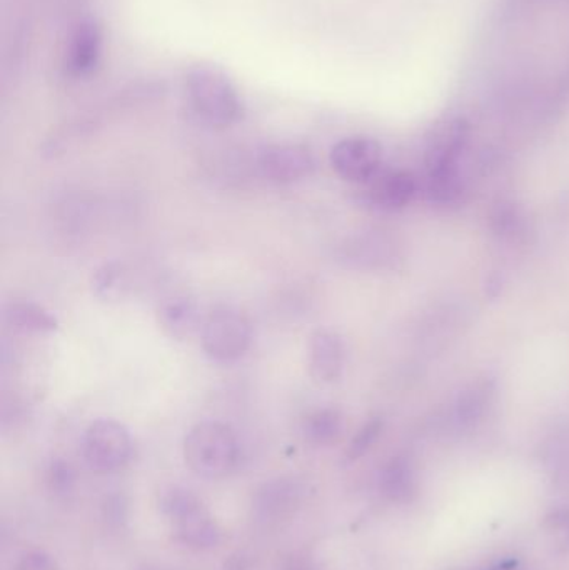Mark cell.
I'll use <instances>...</instances> for the list:
<instances>
[{
    "instance_id": "obj_8",
    "label": "cell",
    "mask_w": 569,
    "mask_h": 570,
    "mask_svg": "<svg viewBox=\"0 0 569 570\" xmlns=\"http://www.w3.org/2000/svg\"><path fill=\"white\" fill-rule=\"evenodd\" d=\"M305 494H308V488L301 479H271L254 492V517L265 524L288 518L302 504Z\"/></svg>"
},
{
    "instance_id": "obj_6",
    "label": "cell",
    "mask_w": 569,
    "mask_h": 570,
    "mask_svg": "<svg viewBox=\"0 0 569 570\" xmlns=\"http://www.w3.org/2000/svg\"><path fill=\"white\" fill-rule=\"evenodd\" d=\"M331 166L349 182H368L381 169L382 149L368 137H349L337 142L331 150Z\"/></svg>"
},
{
    "instance_id": "obj_1",
    "label": "cell",
    "mask_w": 569,
    "mask_h": 570,
    "mask_svg": "<svg viewBox=\"0 0 569 570\" xmlns=\"http://www.w3.org/2000/svg\"><path fill=\"white\" fill-rule=\"evenodd\" d=\"M186 92L196 114L211 127H231L243 118L239 92L217 67L208 64L192 66L186 74Z\"/></svg>"
},
{
    "instance_id": "obj_26",
    "label": "cell",
    "mask_w": 569,
    "mask_h": 570,
    "mask_svg": "<svg viewBox=\"0 0 569 570\" xmlns=\"http://www.w3.org/2000/svg\"><path fill=\"white\" fill-rule=\"evenodd\" d=\"M279 570H317L316 566H314L313 560L308 559L304 556H294L288 557V559L282 560L281 567Z\"/></svg>"
},
{
    "instance_id": "obj_10",
    "label": "cell",
    "mask_w": 569,
    "mask_h": 570,
    "mask_svg": "<svg viewBox=\"0 0 569 570\" xmlns=\"http://www.w3.org/2000/svg\"><path fill=\"white\" fill-rule=\"evenodd\" d=\"M344 347L331 331L314 332L308 346V369L317 384H333L343 373Z\"/></svg>"
},
{
    "instance_id": "obj_22",
    "label": "cell",
    "mask_w": 569,
    "mask_h": 570,
    "mask_svg": "<svg viewBox=\"0 0 569 570\" xmlns=\"http://www.w3.org/2000/svg\"><path fill=\"white\" fill-rule=\"evenodd\" d=\"M15 570H59V567L44 550H27L22 554Z\"/></svg>"
},
{
    "instance_id": "obj_7",
    "label": "cell",
    "mask_w": 569,
    "mask_h": 570,
    "mask_svg": "<svg viewBox=\"0 0 569 570\" xmlns=\"http://www.w3.org/2000/svg\"><path fill=\"white\" fill-rule=\"evenodd\" d=\"M102 31L92 19L80 21L70 32L63 57V72L67 79L83 80L98 69L102 57Z\"/></svg>"
},
{
    "instance_id": "obj_16",
    "label": "cell",
    "mask_w": 569,
    "mask_h": 570,
    "mask_svg": "<svg viewBox=\"0 0 569 570\" xmlns=\"http://www.w3.org/2000/svg\"><path fill=\"white\" fill-rule=\"evenodd\" d=\"M5 317L12 327L32 334H51L59 327V322L49 311L29 302H14L9 305Z\"/></svg>"
},
{
    "instance_id": "obj_2",
    "label": "cell",
    "mask_w": 569,
    "mask_h": 570,
    "mask_svg": "<svg viewBox=\"0 0 569 570\" xmlns=\"http://www.w3.org/2000/svg\"><path fill=\"white\" fill-rule=\"evenodd\" d=\"M185 459L201 478H226L239 460L236 434L223 422H199L186 436Z\"/></svg>"
},
{
    "instance_id": "obj_24",
    "label": "cell",
    "mask_w": 569,
    "mask_h": 570,
    "mask_svg": "<svg viewBox=\"0 0 569 570\" xmlns=\"http://www.w3.org/2000/svg\"><path fill=\"white\" fill-rule=\"evenodd\" d=\"M548 526L555 536L569 540V508L555 512V514L548 518Z\"/></svg>"
},
{
    "instance_id": "obj_3",
    "label": "cell",
    "mask_w": 569,
    "mask_h": 570,
    "mask_svg": "<svg viewBox=\"0 0 569 570\" xmlns=\"http://www.w3.org/2000/svg\"><path fill=\"white\" fill-rule=\"evenodd\" d=\"M160 511L169 518L176 536L191 549L208 550L221 543V529L201 499L181 485H170L160 494Z\"/></svg>"
},
{
    "instance_id": "obj_17",
    "label": "cell",
    "mask_w": 569,
    "mask_h": 570,
    "mask_svg": "<svg viewBox=\"0 0 569 570\" xmlns=\"http://www.w3.org/2000/svg\"><path fill=\"white\" fill-rule=\"evenodd\" d=\"M305 440L314 446L333 444L343 433V415L337 409H320L305 417L302 424Z\"/></svg>"
},
{
    "instance_id": "obj_27",
    "label": "cell",
    "mask_w": 569,
    "mask_h": 570,
    "mask_svg": "<svg viewBox=\"0 0 569 570\" xmlns=\"http://www.w3.org/2000/svg\"><path fill=\"white\" fill-rule=\"evenodd\" d=\"M140 570H176V569H170V567H166V566H157V563H147V566L141 567Z\"/></svg>"
},
{
    "instance_id": "obj_11",
    "label": "cell",
    "mask_w": 569,
    "mask_h": 570,
    "mask_svg": "<svg viewBox=\"0 0 569 570\" xmlns=\"http://www.w3.org/2000/svg\"><path fill=\"white\" fill-rule=\"evenodd\" d=\"M468 141V125L465 121L449 122L446 127L437 132L427 150V169L431 176L456 172V163L465 149Z\"/></svg>"
},
{
    "instance_id": "obj_9",
    "label": "cell",
    "mask_w": 569,
    "mask_h": 570,
    "mask_svg": "<svg viewBox=\"0 0 569 570\" xmlns=\"http://www.w3.org/2000/svg\"><path fill=\"white\" fill-rule=\"evenodd\" d=\"M257 167L272 182L292 183L313 176L316 160L310 149L298 144H275L260 150Z\"/></svg>"
},
{
    "instance_id": "obj_14",
    "label": "cell",
    "mask_w": 569,
    "mask_h": 570,
    "mask_svg": "<svg viewBox=\"0 0 569 570\" xmlns=\"http://www.w3.org/2000/svg\"><path fill=\"white\" fill-rule=\"evenodd\" d=\"M381 491L394 502H406L416 492V476L413 466L404 457L389 460L381 472Z\"/></svg>"
},
{
    "instance_id": "obj_15",
    "label": "cell",
    "mask_w": 569,
    "mask_h": 570,
    "mask_svg": "<svg viewBox=\"0 0 569 570\" xmlns=\"http://www.w3.org/2000/svg\"><path fill=\"white\" fill-rule=\"evenodd\" d=\"M343 259L356 267H382L391 260L389 244L376 235H365L343 246Z\"/></svg>"
},
{
    "instance_id": "obj_13",
    "label": "cell",
    "mask_w": 569,
    "mask_h": 570,
    "mask_svg": "<svg viewBox=\"0 0 569 570\" xmlns=\"http://www.w3.org/2000/svg\"><path fill=\"white\" fill-rule=\"evenodd\" d=\"M371 189H369V199L372 204L381 209H401L410 204L413 199L416 183L413 176L408 172H389L384 176H376Z\"/></svg>"
},
{
    "instance_id": "obj_19",
    "label": "cell",
    "mask_w": 569,
    "mask_h": 570,
    "mask_svg": "<svg viewBox=\"0 0 569 570\" xmlns=\"http://www.w3.org/2000/svg\"><path fill=\"white\" fill-rule=\"evenodd\" d=\"M493 395V384L491 382H479L471 385L465 394L459 398L456 415L461 424H472L478 418L483 417Z\"/></svg>"
},
{
    "instance_id": "obj_18",
    "label": "cell",
    "mask_w": 569,
    "mask_h": 570,
    "mask_svg": "<svg viewBox=\"0 0 569 570\" xmlns=\"http://www.w3.org/2000/svg\"><path fill=\"white\" fill-rule=\"evenodd\" d=\"M92 289L96 295L105 301H118L127 289V273L119 262H108L96 270L92 277Z\"/></svg>"
},
{
    "instance_id": "obj_21",
    "label": "cell",
    "mask_w": 569,
    "mask_h": 570,
    "mask_svg": "<svg viewBox=\"0 0 569 570\" xmlns=\"http://www.w3.org/2000/svg\"><path fill=\"white\" fill-rule=\"evenodd\" d=\"M47 484L56 495H67L76 484V472L64 459H54L47 469Z\"/></svg>"
},
{
    "instance_id": "obj_25",
    "label": "cell",
    "mask_w": 569,
    "mask_h": 570,
    "mask_svg": "<svg viewBox=\"0 0 569 570\" xmlns=\"http://www.w3.org/2000/svg\"><path fill=\"white\" fill-rule=\"evenodd\" d=\"M105 518L112 524H121L125 518V502L124 499L114 495L109 498L104 505Z\"/></svg>"
},
{
    "instance_id": "obj_23",
    "label": "cell",
    "mask_w": 569,
    "mask_h": 570,
    "mask_svg": "<svg viewBox=\"0 0 569 570\" xmlns=\"http://www.w3.org/2000/svg\"><path fill=\"white\" fill-rule=\"evenodd\" d=\"M494 228L497 232L503 235H516L521 231V217L517 214L516 209L513 208H501L500 211L494 214L493 219Z\"/></svg>"
},
{
    "instance_id": "obj_5",
    "label": "cell",
    "mask_w": 569,
    "mask_h": 570,
    "mask_svg": "<svg viewBox=\"0 0 569 570\" xmlns=\"http://www.w3.org/2000/svg\"><path fill=\"white\" fill-rule=\"evenodd\" d=\"M133 439L127 427L112 418H99L87 427L82 437V456L96 472L111 473L131 459Z\"/></svg>"
},
{
    "instance_id": "obj_12",
    "label": "cell",
    "mask_w": 569,
    "mask_h": 570,
    "mask_svg": "<svg viewBox=\"0 0 569 570\" xmlns=\"http://www.w3.org/2000/svg\"><path fill=\"white\" fill-rule=\"evenodd\" d=\"M157 322L164 334L174 340H186L194 336L201 322V309L194 299L172 298L160 304Z\"/></svg>"
},
{
    "instance_id": "obj_20",
    "label": "cell",
    "mask_w": 569,
    "mask_h": 570,
    "mask_svg": "<svg viewBox=\"0 0 569 570\" xmlns=\"http://www.w3.org/2000/svg\"><path fill=\"white\" fill-rule=\"evenodd\" d=\"M382 431V418L375 417L371 421L366 422L362 425L361 431L353 437L352 444L347 447L346 450V459L347 460H356L359 457L365 456L369 449H371L372 444L378 440L379 434Z\"/></svg>"
},
{
    "instance_id": "obj_4",
    "label": "cell",
    "mask_w": 569,
    "mask_h": 570,
    "mask_svg": "<svg viewBox=\"0 0 569 570\" xmlns=\"http://www.w3.org/2000/svg\"><path fill=\"white\" fill-rule=\"evenodd\" d=\"M249 321L233 308H219L202 324V349L209 359L219 364L239 360L250 346Z\"/></svg>"
}]
</instances>
